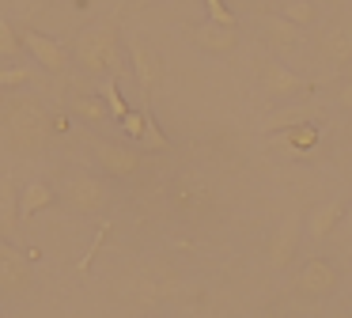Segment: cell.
Listing matches in <instances>:
<instances>
[{
	"mask_svg": "<svg viewBox=\"0 0 352 318\" xmlns=\"http://www.w3.org/2000/svg\"><path fill=\"white\" fill-rule=\"evenodd\" d=\"M102 103H107V110L114 121H122L125 114H129V103H125L122 91H118V80H102Z\"/></svg>",
	"mask_w": 352,
	"mask_h": 318,
	"instance_id": "obj_22",
	"label": "cell"
},
{
	"mask_svg": "<svg viewBox=\"0 0 352 318\" xmlns=\"http://www.w3.org/2000/svg\"><path fill=\"white\" fill-rule=\"evenodd\" d=\"M261 87H265V95H273V98H292L299 87H303V80H299L280 57H265L261 61Z\"/></svg>",
	"mask_w": 352,
	"mask_h": 318,
	"instance_id": "obj_7",
	"label": "cell"
},
{
	"mask_svg": "<svg viewBox=\"0 0 352 318\" xmlns=\"http://www.w3.org/2000/svg\"><path fill=\"white\" fill-rule=\"evenodd\" d=\"M140 144H144L148 151H167L170 148V140L163 136V129L155 125V118H152V110L144 106V133H140Z\"/></svg>",
	"mask_w": 352,
	"mask_h": 318,
	"instance_id": "obj_20",
	"label": "cell"
},
{
	"mask_svg": "<svg viewBox=\"0 0 352 318\" xmlns=\"http://www.w3.org/2000/svg\"><path fill=\"white\" fill-rule=\"evenodd\" d=\"M137 4H155V0H137Z\"/></svg>",
	"mask_w": 352,
	"mask_h": 318,
	"instance_id": "obj_31",
	"label": "cell"
},
{
	"mask_svg": "<svg viewBox=\"0 0 352 318\" xmlns=\"http://www.w3.org/2000/svg\"><path fill=\"white\" fill-rule=\"evenodd\" d=\"M129 57H133V72H137V83L144 87V95H148V91L160 83V72H163V68H160V57H155V53L148 50L140 38H129Z\"/></svg>",
	"mask_w": 352,
	"mask_h": 318,
	"instance_id": "obj_13",
	"label": "cell"
},
{
	"mask_svg": "<svg viewBox=\"0 0 352 318\" xmlns=\"http://www.w3.org/2000/svg\"><path fill=\"white\" fill-rule=\"evenodd\" d=\"M205 201H208V189L201 186V182H193V178L178 182V204H182V209H201Z\"/></svg>",
	"mask_w": 352,
	"mask_h": 318,
	"instance_id": "obj_21",
	"label": "cell"
},
{
	"mask_svg": "<svg viewBox=\"0 0 352 318\" xmlns=\"http://www.w3.org/2000/svg\"><path fill=\"white\" fill-rule=\"evenodd\" d=\"M95 156H99V167L110 174V178H133V174L140 171V156L133 148H125V144L102 140L99 148H95Z\"/></svg>",
	"mask_w": 352,
	"mask_h": 318,
	"instance_id": "obj_8",
	"label": "cell"
},
{
	"mask_svg": "<svg viewBox=\"0 0 352 318\" xmlns=\"http://www.w3.org/2000/svg\"><path fill=\"white\" fill-rule=\"evenodd\" d=\"M261 34H265L269 50H276V53H288V50H299V45H303V27H296V23L284 19V15H265V19H261Z\"/></svg>",
	"mask_w": 352,
	"mask_h": 318,
	"instance_id": "obj_9",
	"label": "cell"
},
{
	"mask_svg": "<svg viewBox=\"0 0 352 318\" xmlns=\"http://www.w3.org/2000/svg\"><path fill=\"white\" fill-rule=\"evenodd\" d=\"M76 61L84 65V72H118L122 68V45H118V30L114 23H95V27H84L76 38Z\"/></svg>",
	"mask_w": 352,
	"mask_h": 318,
	"instance_id": "obj_1",
	"label": "cell"
},
{
	"mask_svg": "<svg viewBox=\"0 0 352 318\" xmlns=\"http://www.w3.org/2000/svg\"><path fill=\"white\" fill-rule=\"evenodd\" d=\"M31 284V265H27L23 254L8 246V242H0V288L4 292H23Z\"/></svg>",
	"mask_w": 352,
	"mask_h": 318,
	"instance_id": "obj_10",
	"label": "cell"
},
{
	"mask_svg": "<svg viewBox=\"0 0 352 318\" xmlns=\"http://www.w3.org/2000/svg\"><path fill=\"white\" fill-rule=\"evenodd\" d=\"M322 61H329L333 68H344V65H352V30L349 27H329L326 34H322Z\"/></svg>",
	"mask_w": 352,
	"mask_h": 318,
	"instance_id": "obj_14",
	"label": "cell"
},
{
	"mask_svg": "<svg viewBox=\"0 0 352 318\" xmlns=\"http://www.w3.org/2000/svg\"><path fill=\"white\" fill-rule=\"evenodd\" d=\"M341 224H344V227H349V231H352V201H349V209H344V220H341Z\"/></svg>",
	"mask_w": 352,
	"mask_h": 318,
	"instance_id": "obj_30",
	"label": "cell"
},
{
	"mask_svg": "<svg viewBox=\"0 0 352 318\" xmlns=\"http://www.w3.org/2000/svg\"><path fill=\"white\" fill-rule=\"evenodd\" d=\"M107 231H110V224H102V227H99V235H95V242H91V246H87V254L80 257V265H76L80 273H87V265H91V257L99 254V246H102V239H107Z\"/></svg>",
	"mask_w": 352,
	"mask_h": 318,
	"instance_id": "obj_28",
	"label": "cell"
},
{
	"mask_svg": "<svg viewBox=\"0 0 352 318\" xmlns=\"http://www.w3.org/2000/svg\"><path fill=\"white\" fill-rule=\"evenodd\" d=\"M54 201H57V193L46 186V182H31V186L19 193V220H31L34 212H46Z\"/></svg>",
	"mask_w": 352,
	"mask_h": 318,
	"instance_id": "obj_15",
	"label": "cell"
},
{
	"mask_svg": "<svg viewBox=\"0 0 352 318\" xmlns=\"http://www.w3.org/2000/svg\"><path fill=\"white\" fill-rule=\"evenodd\" d=\"M337 106L352 114V80H344L341 87H337Z\"/></svg>",
	"mask_w": 352,
	"mask_h": 318,
	"instance_id": "obj_29",
	"label": "cell"
},
{
	"mask_svg": "<svg viewBox=\"0 0 352 318\" xmlns=\"http://www.w3.org/2000/svg\"><path fill=\"white\" fill-rule=\"evenodd\" d=\"M34 76V68L31 65H16V68H0V87L4 91H16V87H23L27 80Z\"/></svg>",
	"mask_w": 352,
	"mask_h": 318,
	"instance_id": "obj_23",
	"label": "cell"
},
{
	"mask_svg": "<svg viewBox=\"0 0 352 318\" xmlns=\"http://www.w3.org/2000/svg\"><path fill=\"white\" fill-rule=\"evenodd\" d=\"M344 209H349V197H333V201H326V204H318V209L307 216V235L311 239H329V235L337 231V224L344 220Z\"/></svg>",
	"mask_w": 352,
	"mask_h": 318,
	"instance_id": "obj_11",
	"label": "cell"
},
{
	"mask_svg": "<svg viewBox=\"0 0 352 318\" xmlns=\"http://www.w3.org/2000/svg\"><path fill=\"white\" fill-rule=\"evenodd\" d=\"M311 118H314V106H288V110L269 114V118L261 121V129H265V133H276V129H292V125L311 121Z\"/></svg>",
	"mask_w": 352,
	"mask_h": 318,
	"instance_id": "obj_18",
	"label": "cell"
},
{
	"mask_svg": "<svg viewBox=\"0 0 352 318\" xmlns=\"http://www.w3.org/2000/svg\"><path fill=\"white\" fill-rule=\"evenodd\" d=\"M299 239H303V224H299L296 216H288L273 231V239H269V265H273V269H288L296 250H299Z\"/></svg>",
	"mask_w": 352,
	"mask_h": 318,
	"instance_id": "obj_6",
	"label": "cell"
},
{
	"mask_svg": "<svg viewBox=\"0 0 352 318\" xmlns=\"http://www.w3.org/2000/svg\"><path fill=\"white\" fill-rule=\"evenodd\" d=\"M280 15H284V19H292L296 27H303V30L318 23V8H314V0H288Z\"/></svg>",
	"mask_w": 352,
	"mask_h": 318,
	"instance_id": "obj_19",
	"label": "cell"
},
{
	"mask_svg": "<svg viewBox=\"0 0 352 318\" xmlns=\"http://www.w3.org/2000/svg\"><path fill=\"white\" fill-rule=\"evenodd\" d=\"M69 110L76 114L80 121H87V125H99V121H107V118H110L107 103H102V98H95V95H72Z\"/></svg>",
	"mask_w": 352,
	"mask_h": 318,
	"instance_id": "obj_17",
	"label": "cell"
},
{
	"mask_svg": "<svg viewBox=\"0 0 352 318\" xmlns=\"http://www.w3.org/2000/svg\"><path fill=\"white\" fill-rule=\"evenodd\" d=\"M122 125H125V133H129L133 140H140V133H144V110H129L122 118Z\"/></svg>",
	"mask_w": 352,
	"mask_h": 318,
	"instance_id": "obj_27",
	"label": "cell"
},
{
	"mask_svg": "<svg viewBox=\"0 0 352 318\" xmlns=\"http://www.w3.org/2000/svg\"><path fill=\"white\" fill-rule=\"evenodd\" d=\"M0 227L4 231H16L19 227V193L8 174H0Z\"/></svg>",
	"mask_w": 352,
	"mask_h": 318,
	"instance_id": "obj_16",
	"label": "cell"
},
{
	"mask_svg": "<svg viewBox=\"0 0 352 318\" xmlns=\"http://www.w3.org/2000/svg\"><path fill=\"white\" fill-rule=\"evenodd\" d=\"M19 50H23V42H19L16 27L8 19H0V57H16Z\"/></svg>",
	"mask_w": 352,
	"mask_h": 318,
	"instance_id": "obj_24",
	"label": "cell"
},
{
	"mask_svg": "<svg viewBox=\"0 0 352 318\" xmlns=\"http://www.w3.org/2000/svg\"><path fill=\"white\" fill-rule=\"evenodd\" d=\"M205 8H208V23H220V27H235V12H231L223 0H205Z\"/></svg>",
	"mask_w": 352,
	"mask_h": 318,
	"instance_id": "obj_26",
	"label": "cell"
},
{
	"mask_svg": "<svg viewBox=\"0 0 352 318\" xmlns=\"http://www.w3.org/2000/svg\"><path fill=\"white\" fill-rule=\"evenodd\" d=\"M193 42H197V50L223 57V53L239 50V30L235 27H220V23H205V27L193 30Z\"/></svg>",
	"mask_w": 352,
	"mask_h": 318,
	"instance_id": "obj_12",
	"label": "cell"
},
{
	"mask_svg": "<svg viewBox=\"0 0 352 318\" xmlns=\"http://www.w3.org/2000/svg\"><path fill=\"white\" fill-rule=\"evenodd\" d=\"M19 42H23V50L31 53L46 72H65V65H69V50H65L61 42H54V38L42 34V30H23Z\"/></svg>",
	"mask_w": 352,
	"mask_h": 318,
	"instance_id": "obj_5",
	"label": "cell"
},
{
	"mask_svg": "<svg viewBox=\"0 0 352 318\" xmlns=\"http://www.w3.org/2000/svg\"><path fill=\"white\" fill-rule=\"evenodd\" d=\"M65 201L80 212H102L107 209V186L95 174H69L65 178Z\"/></svg>",
	"mask_w": 352,
	"mask_h": 318,
	"instance_id": "obj_4",
	"label": "cell"
},
{
	"mask_svg": "<svg viewBox=\"0 0 352 318\" xmlns=\"http://www.w3.org/2000/svg\"><path fill=\"white\" fill-rule=\"evenodd\" d=\"M337 284H341V273H337L333 262H326V257H311V262H307L303 269L296 273V288H299L303 295H311V299L333 295Z\"/></svg>",
	"mask_w": 352,
	"mask_h": 318,
	"instance_id": "obj_3",
	"label": "cell"
},
{
	"mask_svg": "<svg viewBox=\"0 0 352 318\" xmlns=\"http://www.w3.org/2000/svg\"><path fill=\"white\" fill-rule=\"evenodd\" d=\"M4 125H8L12 140H16L19 148H34V144H42L50 136V114L42 110L38 98L16 95V98L4 103Z\"/></svg>",
	"mask_w": 352,
	"mask_h": 318,
	"instance_id": "obj_2",
	"label": "cell"
},
{
	"mask_svg": "<svg viewBox=\"0 0 352 318\" xmlns=\"http://www.w3.org/2000/svg\"><path fill=\"white\" fill-rule=\"evenodd\" d=\"M288 140L296 144V148H311V144L318 140V129H314L311 121H299V125L288 129Z\"/></svg>",
	"mask_w": 352,
	"mask_h": 318,
	"instance_id": "obj_25",
	"label": "cell"
}]
</instances>
